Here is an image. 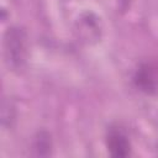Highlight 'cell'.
Here are the masks:
<instances>
[{
    "mask_svg": "<svg viewBox=\"0 0 158 158\" xmlns=\"http://www.w3.org/2000/svg\"><path fill=\"white\" fill-rule=\"evenodd\" d=\"M4 54L9 68L15 70L22 67L27 54V37L23 30L11 27L6 31L4 37Z\"/></svg>",
    "mask_w": 158,
    "mask_h": 158,
    "instance_id": "cell-1",
    "label": "cell"
},
{
    "mask_svg": "<svg viewBox=\"0 0 158 158\" xmlns=\"http://www.w3.org/2000/svg\"><path fill=\"white\" fill-rule=\"evenodd\" d=\"M135 85L146 94H153L158 90V67L153 63H143L133 75Z\"/></svg>",
    "mask_w": 158,
    "mask_h": 158,
    "instance_id": "cell-2",
    "label": "cell"
},
{
    "mask_svg": "<svg viewBox=\"0 0 158 158\" xmlns=\"http://www.w3.org/2000/svg\"><path fill=\"white\" fill-rule=\"evenodd\" d=\"M106 146L111 156L123 158L131 153V143L127 136L117 127H111L106 135Z\"/></svg>",
    "mask_w": 158,
    "mask_h": 158,
    "instance_id": "cell-3",
    "label": "cell"
},
{
    "mask_svg": "<svg viewBox=\"0 0 158 158\" xmlns=\"http://www.w3.org/2000/svg\"><path fill=\"white\" fill-rule=\"evenodd\" d=\"M33 149L36 151L37 156H48L51 151V139L49 136L44 132L38 133L37 138L33 143Z\"/></svg>",
    "mask_w": 158,
    "mask_h": 158,
    "instance_id": "cell-4",
    "label": "cell"
}]
</instances>
